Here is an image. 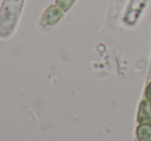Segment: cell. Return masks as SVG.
Instances as JSON below:
<instances>
[{"label":"cell","instance_id":"1","mask_svg":"<svg viewBox=\"0 0 151 141\" xmlns=\"http://www.w3.org/2000/svg\"><path fill=\"white\" fill-rule=\"evenodd\" d=\"M138 121L140 124H151V102L149 100H143L140 103Z\"/></svg>","mask_w":151,"mask_h":141},{"label":"cell","instance_id":"2","mask_svg":"<svg viewBox=\"0 0 151 141\" xmlns=\"http://www.w3.org/2000/svg\"><path fill=\"white\" fill-rule=\"evenodd\" d=\"M62 12L57 6H52L50 8H48L46 10L45 14L43 17V24L45 25H52L55 24L57 21H59V19H61Z\"/></svg>","mask_w":151,"mask_h":141},{"label":"cell","instance_id":"3","mask_svg":"<svg viewBox=\"0 0 151 141\" xmlns=\"http://www.w3.org/2000/svg\"><path fill=\"white\" fill-rule=\"evenodd\" d=\"M136 134L138 141H151V124H140Z\"/></svg>","mask_w":151,"mask_h":141},{"label":"cell","instance_id":"4","mask_svg":"<svg viewBox=\"0 0 151 141\" xmlns=\"http://www.w3.org/2000/svg\"><path fill=\"white\" fill-rule=\"evenodd\" d=\"M75 0H58L57 1V5L59 8H61L62 10H67L69 9V7L72 5V3Z\"/></svg>","mask_w":151,"mask_h":141},{"label":"cell","instance_id":"5","mask_svg":"<svg viewBox=\"0 0 151 141\" xmlns=\"http://www.w3.org/2000/svg\"><path fill=\"white\" fill-rule=\"evenodd\" d=\"M145 96L147 98V100H149L151 102V84H149L146 87V91H145Z\"/></svg>","mask_w":151,"mask_h":141}]
</instances>
